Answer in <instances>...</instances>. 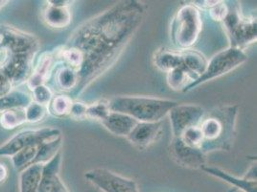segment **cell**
Masks as SVG:
<instances>
[{"label": "cell", "mask_w": 257, "mask_h": 192, "mask_svg": "<svg viewBox=\"0 0 257 192\" xmlns=\"http://www.w3.org/2000/svg\"><path fill=\"white\" fill-rule=\"evenodd\" d=\"M145 14L142 2L122 1L78 26L66 45L83 56V64L77 71L76 93L82 92L117 61Z\"/></svg>", "instance_id": "cell-1"}, {"label": "cell", "mask_w": 257, "mask_h": 192, "mask_svg": "<svg viewBox=\"0 0 257 192\" xmlns=\"http://www.w3.org/2000/svg\"><path fill=\"white\" fill-rule=\"evenodd\" d=\"M238 108V105L219 106L204 115L199 125L203 135L200 148L204 154L216 150H230L235 136Z\"/></svg>", "instance_id": "cell-2"}, {"label": "cell", "mask_w": 257, "mask_h": 192, "mask_svg": "<svg viewBox=\"0 0 257 192\" xmlns=\"http://www.w3.org/2000/svg\"><path fill=\"white\" fill-rule=\"evenodd\" d=\"M177 104L175 100L146 96H115L108 100L111 112L127 115L138 122L162 121Z\"/></svg>", "instance_id": "cell-3"}, {"label": "cell", "mask_w": 257, "mask_h": 192, "mask_svg": "<svg viewBox=\"0 0 257 192\" xmlns=\"http://www.w3.org/2000/svg\"><path fill=\"white\" fill-rule=\"evenodd\" d=\"M202 30L199 9L192 4L182 6L171 23V40L181 50L190 48L196 43Z\"/></svg>", "instance_id": "cell-4"}, {"label": "cell", "mask_w": 257, "mask_h": 192, "mask_svg": "<svg viewBox=\"0 0 257 192\" xmlns=\"http://www.w3.org/2000/svg\"><path fill=\"white\" fill-rule=\"evenodd\" d=\"M247 56L246 53L239 48L229 47L216 54L209 62H207L206 68L204 73L201 75L191 85H188L183 92H187L202 85L208 81H211L215 78L221 77L232 70H234L241 64L246 63Z\"/></svg>", "instance_id": "cell-5"}, {"label": "cell", "mask_w": 257, "mask_h": 192, "mask_svg": "<svg viewBox=\"0 0 257 192\" xmlns=\"http://www.w3.org/2000/svg\"><path fill=\"white\" fill-rule=\"evenodd\" d=\"M224 26L230 41V47L242 49L256 41V19L244 16L238 7L228 9Z\"/></svg>", "instance_id": "cell-6"}, {"label": "cell", "mask_w": 257, "mask_h": 192, "mask_svg": "<svg viewBox=\"0 0 257 192\" xmlns=\"http://www.w3.org/2000/svg\"><path fill=\"white\" fill-rule=\"evenodd\" d=\"M62 137L58 128L29 129L17 133L11 139L0 145V157L14 156L19 151L29 146H39L44 142Z\"/></svg>", "instance_id": "cell-7"}, {"label": "cell", "mask_w": 257, "mask_h": 192, "mask_svg": "<svg viewBox=\"0 0 257 192\" xmlns=\"http://www.w3.org/2000/svg\"><path fill=\"white\" fill-rule=\"evenodd\" d=\"M39 40L29 33L22 31L10 25H0V52L27 54L38 52Z\"/></svg>", "instance_id": "cell-8"}, {"label": "cell", "mask_w": 257, "mask_h": 192, "mask_svg": "<svg viewBox=\"0 0 257 192\" xmlns=\"http://www.w3.org/2000/svg\"><path fill=\"white\" fill-rule=\"evenodd\" d=\"M85 178L103 192H139L136 181L105 168L87 171Z\"/></svg>", "instance_id": "cell-9"}, {"label": "cell", "mask_w": 257, "mask_h": 192, "mask_svg": "<svg viewBox=\"0 0 257 192\" xmlns=\"http://www.w3.org/2000/svg\"><path fill=\"white\" fill-rule=\"evenodd\" d=\"M206 111L196 104H177L169 112L174 138H180L187 129L199 126Z\"/></svg>", "instance_id": "cell-10"}, {"label": "cell", "mask_w": 257, "mask_h": 192, "mask_svg": "<svg viewBox=\"0 0 257 192\" xmlns=\"http://www.w3.org/2000/svg\"><path fill=\"white\" fill-rule=\"evenodd\" d=\"M36 54H9L1 67L9 78L13 87L27 82L32 73L33 63Z\"/></svg>", "instance_id": "cell-11"}, {"label": "cell", "mask_w": 257, "mask_h": 192, "mask_svg": "<svg viewBox=\"0 0 257 192\" xmlns=\"http://www.w3.org/2000/svg\"><path fill=\"white\" fill-rule=\"evenodd\" d=\"M173 160L184 168L202 169L206 165L205 154L198 147L186 144L181 138H174L170 144Z\"/></svg>", "instance_id": "cell-12"}, {"label": "cell", "mask_w": 257, "mask_h": 192, "mask_svg": "<svg viewBox=\"0 0 257 192\" xmlns=\"http://www.w3.org/2000/svg\"><path fill=\"white\" fill-rule=\"evenodd\" d=\"M162 121L158 122H138L128 134L130 143L139 150L146 149L161 138Z\"/></svg>", "instance_id": "cell-13"}, {"label": "cell", "mask_w": 257, "mask_h": 192, "mask_svg": "<svg viewBox=\"0 0 257 192\" xmlns=\"http://www.w3.org/2000/svg\"><path fill=\"white\" fill-rule=\"evenodd\" d=\"M202 170L206 172L210 176L223 180L238 190L243 192H257L256 165H252L251 168L246 173V176L242 179L232 176L229 173L222 170L218 167L205 165L202 168Z\"/></svg>", "instance_id": "cell-14"}, {"label": "cell", "mask_w": 257, "mask_h": 192, "mask_svg": "<svg viewBox=\"0 0 257 192\" xmlns=\"http://www.w3.org/2000/svg\"><path fill=\"white\" fill-rule=\"evenodd\" d=\"M54 63L55 54L44 52L40 56L37 65L34 67L32 73L26 82V85L30 90L39 85H45L52 72Z\"/></svg>", "instance_id": "cell-15"}, {"label": "cell", "mask_w": 257, "mask_h": 192, "mask_svg": "<svg viewBox=\"0 0 257 192\" xmlns=\"http://www.w3.org/2000/svg\"><path fill=\"white\" fill-rule=\"evenodd\" d=\"M101 123L111 134L127 138L132 130L138 124V121L127 115L110 111L107 118H104Z\"/></svg>", "instance_id": "cell-16"}, {"label": "cell", "mask_w": 257, "mask_h": 192, "mask_svg": "<svg viewBox=\"0 0 257 192\" xmlns=\"http://www.w3.org/2000/svg\"><path fill=\"white\" fill-rule=\"evenodd\" d=\"M154 64L159 69L166 72L180 67L187 68L184 60V50H171L162 48L155 54Z\"/></svg>", "instance_id": "cell-17"}, {"label": "cell", "mask_w": 257, "mask_h": 192, "mask_svg": "<svg viewBox=\"0 0 257 192\" xmlns=\"http://www.w3.org/2000/svg\"><path fill=\"white\" fill-rule=\"evenodd\" d=\"M43 22L49 27L61 29L67 27L72 19V15L69 6H54L47 4V7L43 10Z\"/></svg>", "instance_id": "cell-18"}, {"label": "cell", "mask_w": 257, "mask_h": 192, "mask_svg": "<svg viewBox=\"0 0 257 192\" xmlns=\"http://www.w3.org/2000/svg\"><path fill=\"white\" fill-rule=\"evenodd\" d=\"M61 163H62V155L59 152L52 160L43 164L41 182L37 192L50 191L56 179L59 177Z\"/></svg>", "instance_id": "cell-19"}, {"label": "cell", "mask_w": 257, "mask_h": 192, "mask_svg": "<svg viewBox=\"0 0 257 192\" xmlns=\"http://www.w3.org/2000/svg\"><path fill=\"white\" fill-rule=\"evenodd\" d=\"M43 164L34 163L21 172L20 192H37L43 172Z\"/></svg>", "instance_id": "cell-20"}, {"label": "cell", "mask_w": 257, "mask_h": 192, "mask_svg": "<svg viewBox=\"0 0 257 192\" xmlns=\"http://www.w3.org/2000/svg\"><path fill=\"white\" fill-rule=\"evenodd\" d=\"M32 102V96L21 89H13L7 95L0 97V114L14 108H25Z\"/></svg>", "instance_id": "cell-21"}, {"label": "cell", "mask_w": 257, "mask_h": 192, "mask_svg": "<svg viewBox=\"0 0 257 192\" xmlns=\"http://www.w3.org/2000/svg\"><path fill=\"white\" fill-rule=\"evenodd\" d=\"M26 122L25 108H14L0 114V125L6 130L17 128Z\"/></svg>", "instance_id": "cell-22"}, {"label": "cell", "mask_w": 257, "mask_h": 192, "mask_svg": "<svg viewBox=\"0 0 257 192\" xmlns=\"http://www.w3.org/2000/svg\"><path fill=\"white\" fill-rule=\"evenodd\" d=\"M62 143H63V137L54 139L51 141L44 142L43 144L39 145L37 155H36L35 160L33 161V164L34 163L44 164V163L48 162L49 160H52L54 157L60 152L59 150L62 146Z\"/></svg>", "instance_id": "cell-23"}, {"label": "cell", "mask_w": 257, "mask_h": 192, "mask_svg": "<svg viewBox=\"0 0 257 192\" xmlns=\"http://www.w3.org/2000/svg\"><path fill=\"white\" fill-rule=\"evenodd\" d=\"M72 104H73V101L69 96H53L52 100L47 106V111L54 117L63 118L70 114Z\"/></svg>", "instance_id": "cell-24"}, {"label": "cell", "mask_w": 257, "mask_h": 192, "mask_svg": "<svg viewBox=\"0 0 257 192\" xmlns=\"http://www.w3.org/2000/svg\"><path fill=\"white\" fill-rule=\"evenodd\" d=\"M37 151L38 146H29L12 156V163L14 168L19 172H22L26 167L33 164V161L37 155Z\"/></svg>", "instance_id": "cell-25"}, {"label": "cell", "mask_w": 257, "mask_h": 192, "mask_svg": "<svg viewBox=\"0 0 257 192\" xmlns=\"http://www.w3.org/2000/svg\"><path fill=\"white\" fill-rule=\"evenodd\" d=\"M56 82L63 90L74 89L78 85V73L75 69L64 65L57 71Z\"/></svg>", "instance_id": "cell-26"}, {"label": "cell", "mask_w": 257, "mask_h": 192, "mask_svg": "<svg viewBox=\"0 0 257 192\" xmlns=\"http://www.w3.org/2000/svg\"><path fill=\"white\" fill-rule=\"evenodd\" d=\"M109 113H110V110L108 106V100L103 99V100L97 101L91 105H87L86 118L102 121L104 118H107Z\"/></svg>", "instance_id": "cell-27"}, {"label": "cell", "mask_w": 257, "mask_h": 192, "mask_svg": "<svg viewBox=\"0 0 257 192\" xmlns=\"http://www.w3.org/2000/svg\"><path fill=\"white\" fill-rule=\"evenodd\" d=\"M47 107L38 104L36 102H32L25 107V115L26 120L29 123H37L43 120L47 114Z\"/></svg>", "instance_id": "cell-28"}, {"label": "cell", "mask_w": 257, "mask_h": 192, "mask_svg": "<svg viewBox=\"0 0 257 192\" xmlns=\"http://www.w3.org/2000/svg\"><path fill=\"white\" fill-rule=\"evenodd\" d=\"M181 139L188 145L193 147L200 148L203 143V135L200 126H195L192 128L187 129L182 133ZM201 149V148H200Z\"/></svg>", "instance_id": "cell-29"}, {"label": "cell", "mask_w": 257, "mask_h": 192, "mask_svg": "<svg viewBox=\"0 0 257 192\" xmlns=\"http://www.w3.org/2000/svg\"><path fill=\"white\" fill-rule=\"evenodd\" d=\"M31 96L34 102L43 106H48L53 98L51 89L45 85H39L31 90Z\"/></svg>", "instance_id": "cell-30"}, {"label": "cell", "mask_w": 257, "mask_h": 192, "mask_svg": "<svg viewBox=\"0 0 257 192\" xmlns=\"http://www.w3.org/2000/svg\"><path fill=\"white\" fill-rule=\"evenodd\" d=\"M209 11L210 16L213 20L218 22H223L228 13V7L222 1H215L214 4L209 8Z\"/></svg>", "instance_id": "cell-31"}, {"label": "cell", "mask_w": 257, "mask_h": 192, "mask_svg": "<svg viewBox=\"0 0 257 192\" xmlns=\"http://www.w3.org/2000/svg\"><path fill=\"white\" fill-rule=\"evenodd\" d=\"M87 105L82 102H73L69 116L75 119H85L86 118Z\"/></svg>", "instance_id": "cell-32"}, {"label": "cell", "mask_w": 257, "mask_h": 192, "mask_svg": "<svg viewBox=\"0 0 257 192\" xmlns=\"http://www.w3.org/2000/svg\"><path fill=\"white\" fill-rule=\"evenodd\" d=\"M14 89L12 83L0 65V97L7 95Z\"/></svg>", "instance_id": "cell-33"}, {"label": "cell", "mask_w": 257, "mask_h": 192, "mask_svg": "<svg viewBox=\"0 0 257 192\" xmlns=\"http://www.w3.org/2000/svg\"><path fill=\"white\" fill-rule=\"evenodd\" d=\"M49 192H68L66 186L64 185V182L61 180L60 177H58L56 179V181L54 182L53 186L52 188L50 189Z\"/></svg>", "instance_id": "cell-34"}, {"label": "cell", "mask_w": 257, "mask_h": 192, "mask_svg": "<svg viewBox=\"0 0 257 192\" xmlns=\"http://www.w3.org/2000/svg\"><path fill=\"white\" fill-rule=\"evenodd\" d=\"M7 177H8L7 167L3 163H0V184L5 182L7 180Z\"/></svg>", "instance_id": "cell-35"}, {"label": "cell", "mask_w": 257, "mask_h": 192, "mask_svg": "<svg viewBox=\"0 0 257 192\" xmlns=\"http://www.w3.org/2000/svg\"><path fill=\"white\" fill-rule=\"evenodd\" d=\"M6 58H7V53L6 52H0V65L4 63Z\"/></svg>", "instance_id": "cell-36"}]
</instances>
